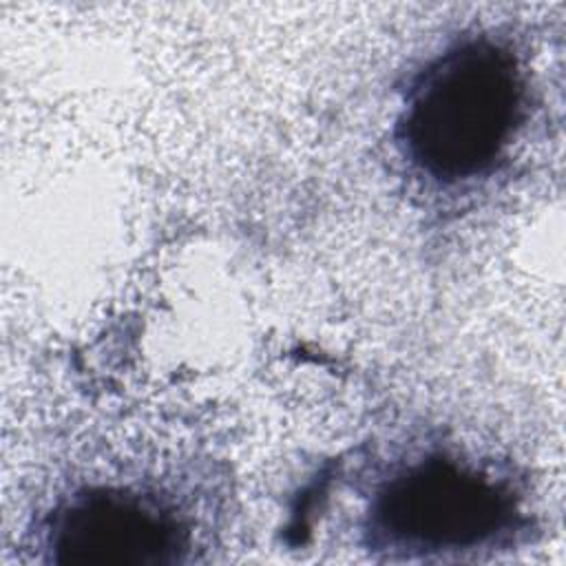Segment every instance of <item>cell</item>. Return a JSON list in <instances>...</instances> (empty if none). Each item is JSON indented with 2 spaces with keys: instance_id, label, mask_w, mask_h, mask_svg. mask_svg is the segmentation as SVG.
Here are the masks:
<instances>
[{
  "instance_id": "2",
  "label": "cell",
  "mask_w": 566,
  "mask_h": 566,
  "mask_svg": "<svg viewBox=\"0 0 566 566\" xmlns=\"http://www.w3.org/2000/svg\"><path fill=\"white\" fill-rule=\"evenodd\" d=\"M513 493L451 458L420 460L394 475L371 504V546L427 557L480 548L513 528Z\"/></svg>"
},
{
  "instance_id": "3",
  "label": "cell",
  "mask_w": 566,
  "mask_h": 566,
  "mask_svg": "<svg viewBox=\"0 0 566 566\" xmlns=\"http://www.w3.org/2000/svg\"><path fill=\"white\" fill-rule=\"evenodd\" d=\"M49 559L82 566H164L190 548L186 522L150 495L95 486L64 502L46 528Z\"/></svg>"
},
{
  "instance_id": "1",
  "label": "cell",
  "mask_w": 566,
  "mask_h": 566,
  "mask_svg": "<svg viewBox=\"0 0 566 566\" xmlns=\"http://www.w3.org/2000/svg\"><path fill=\"white\" fill-rule=\"evenodd\" d=\"M524 84L502 44L467 40L436 57L409 91L400 142L411 161L442 181L493 166L522 122Z\"/></svg>"
}]
</instances>
